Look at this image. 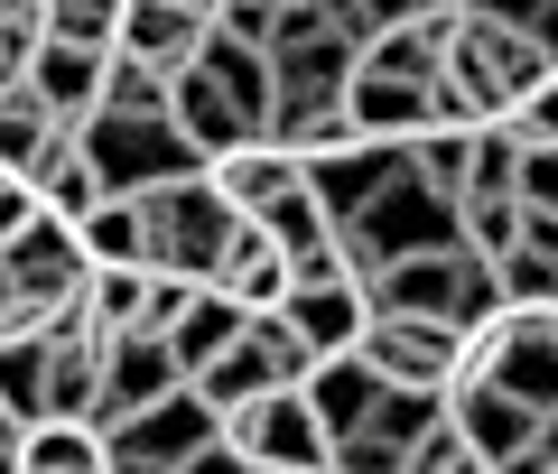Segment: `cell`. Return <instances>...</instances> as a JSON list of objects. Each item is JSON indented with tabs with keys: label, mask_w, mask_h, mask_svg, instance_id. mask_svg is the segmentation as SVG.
<instances>
[{
	"label": "cell",
	"mask_w": 558,
	"mask_h": 474,
	"mask_svg": "<svg viewBox=\"0 0 558 474\" xmlns=\"http://www.w3.org/2000/svg\"><path fill=\"white\" fill-rule=\"evenodd\" d=\"M418 10H465V0H418Z\"/></svg>",
	"instance_id": "ee69618b"
},
{
	"label": "cell",
	"mask_w": 558,
	"mask_h": 474,
	"mask_svg": "<svg viewBox=\"0 0 558 474\" xmlns=\"http://www.w3.org/2000/svg\"><path fill=\"white\" fill-rule=\"evenodd\" d=\"M75 149L94 158V178H102V196H149V186H178V178H196L205 158L186 149L178 131H168V112L159 121H131V112H94L75 131Z\"/></svg>",
	"instance_id": "3957f363"
},
{
	"label": "cell",
	"mask_w": 558,
	"mask_h": 474,
	"mask_svg": "<svg viewBox=\"0 0 558 474\" xmlns=\"http://www.w3.org/2000/svg\"><path fill=\"white\" fill-rule=\"evenodd\" d=\"M178 474H252V455H242L233 437H215V447H196V455H186Z\"/></svg>",
	"instance_id": "74e56055"
},
{
	"label": "cell",
	"mask_w": 558,
	"mask_h": 474,
	"mask_svg": "<svg viewBox=\"0 0 558 474\" xmlns=\"http://www.w3.org/2000/svg\"><path fill=\"white\" fill-rule=\"evenodd\" d=\"M0 410L20 428L47 418V336H0Z\"/></svg>",
	"instance_id": "4316f807"
},
{
	"label": "cell",
	"mask_w": 558,
	"mask_h": 474,
	"mask_svg": "<svg viewBox=\"0 0 558 474\" xmlns=\"http://www.w3.org/2000/svg\"><path fill=\"white\" fill-rule=\"evenodd\" d=\"M344 112H354V139L410 149V139L428 131V84H400V75H373V65H354V84H344Z\"/></svg>",
	"instance_id": "ac0fdd59"
},
{
	"label": "cell",
	"mask_w": 558,
	"mask_h": 474,
	"mask_svg": "<svg viewBox=\"0 0 558 474\" xmlns=\"http://www.w3.org/2000/svg\"><path fill=\"white\" fill-rule=\"evenodd\" d=\"M28 186H38V205H47V215H65V223H84V215L102 205V178H94V158H84L75 139H65V149H47V168H38Z\"/></svg>",
	"instance_id": "83f0119b"
},
{
	"label": "cell",
	"mask_w": 558,
	"mask_h": 474,
	"mask_svg": "<svg viewBox=\"0 0 558 474\" xmlns=\"http://www.w3.org/2000/svg\"><path fill=\"white\" fill-rule=\"evenodd\" d=\"M168 131H178L186 149L205 158V168H215V158H233V149H252V139H270V131H260V121L242 112V102L223 94L215 75H205V65H186V75L168 84Z\"/></svg>",
	"instance_id": "52a82bcc"
},
{
	"label": "cell",
	"mask_w": 558,
	"mask_h": 474,
	"mask_svg": "<svg viewBox=\"0 0 558 474\" xmlns=\"http://www.w3.org/2000/svg\"><path fill=\"white\" fill-rule=\"evenodd\" d=\"M447 418H457V437L484 455V465H512V455L539 437V410H521L502 381H457V391H447Z\"/></svg>",
	"instance_id": "9a60e30c"
},
{
	"label": "cell",
	"mask_w": 558,
	"mask_h": 474,
	"mask_svg": "<svg viewBox=\"0 0 558 474\" xmlns=\"http://www.w3.org/2000/svg\"><path fill=\"white\" fill-rule=\"evenodd\" d=\"M279 316L299 326V344L317 363H336V354H354L363 326H373V289H363V279H317V289H289Z\"/></svg>",
	"instance_id": "4fadbf2b"
},
{
	"label": "cell",
	"mask_w": 558,
	"mask_h": 474,
	"mask_svg": "<svg viewBox=\"0 0 558 474\" xmlns=\"http://www.w3.org/2000/svg\"><path fill=\"white\" fill-rule=\"evenodd\" d=\"M168 391H186V373L168 363V344L159 336H121L112 354H102V410H94V428H131V418L159 410Z\"/></svg>",
	"instance_id": "9c48e42d"
},
{
	"label": "cell",
	"mask_w": 558,
	"mask_h": 474,
	"mask_svg": "<svg viewBox=\"0 0 558 474\" xmlns=\"http://www.w3.org/2000/svg\"><path fill=\"white\" fill-rule=\"evenodd\" d=\"M20 437H28V428H20L10 410H0V455H20Z\"/></svg>",
	"instance_id": "b9f144b4"
},
{
	"label": "cell",
	"mask_w": 558,
	"mask_h": 474,
	"mask_svg": "<svg viewBox=\"0 0 558 474\" xmlns=\"http://www.w3.org/2000/svg\"><path fill=\"white\" fill-rule=\"evenodd\" d=\"M0 279H10V297H20V326L47 336L57 316L84 307V289H94V252H84V233L65 215H38L10 252H0Z\"/></svg>",
	"instance_id": "7a4b0ae2"
},
{
	"label": "cell",
	"mask_w": 558,
	"mask_h": 474,
	"mask_svg": "<svg viewBox=\"0 0 558 474\" xmlns=\"http://www.w3.org/2000/svg\"><path fill=\"white\" fill-rule=\"evenodd\" d=\"M391 178H400V149H381V139H354V149L307 158V196H317L326 215H336V233L373 215V196H381Z\"/></svg>",
	"instance_id": "7c38bea8"
},
{
	"label": "cell",
	"mask_w": 558,
	"mask_h": 474,
	"mask_svg": "<svg viewBox=\"0 0 558 474\" xmlns=\"http://www.w3.org/2000/svg\"><path fill=\"white\" fill-rule=\"evenodd\" d=\"M215 289L233 297L242 316H279L289 289H299V270H289V252H279L260 223H233V242H223V260H215Z\"/></svg>",
	"instance_id": "5bb4252c"
},
{
	"label": "cell",
	"mask_w": 558,
	"mask_h": 474,
	"mask_svg": "<svg viewBox=\"0 0 558 474\" xmlns=\"http://www.w3.org/2000/svg\"><path fill=\"white\" fill-rule=\"evenodd\" d=\"M178 10H196V20H215V10H223V0H178Z\"/></svg>",
	"instance_id": "7bdbcfd3"
},
{
	"label": "cell",
	"mask_w": 558,
	"mask_h": 474,
	"mask_svg": "<svg viewBox=\"0 0 558 474\" xmlns=\"http://www.w3.org/2000/svg\"><path fill=\"white\" fill-rule=\"evenodd\" d=\"M65 139H75V131H65V121L47 112L38 94H28V75L0 94V168H10V178H38L47 149H65Z\"/></svg>",
	"instance_id": "44dd1931"
},
{
	"label": "cell",
	"mask_w": 558,
	"mask_h": 474,
	"mask_svg": "<svg viewBox=\"0 0 558 474\" xmlns=\"http://www.w3.org/2000/svg\"><path fill=\"white\" fill-rule=\"evenodd\" d=\"M242 326H252V316H242V307H233L223 289H196V297H186V316L168 326L159 344H168V363H178L186 381H205V373H215V363H223V354L242 344Z\"/></svg>",
	"instance_id": "d6986e66"
},
{
	"label": "cell",
	"mask_w": 558,
	"mask_h": 474,
	"mask_svg": "<svg viewBox=\"0 0 558 474\" xmlns=\"http://www.w3.org/2000/svg\"><path fill=\"white\" fill-rule=\"evenodd\" d=\"M149 279H159V270H94V289H84V316H94V336H102V344L149 336Z\"/></svg>",
	"instance_id": "484cf974"
},
{
	"label": "cell",
	"mask_w": 558,
	"mask_h": 474,
	"mask_svg": "<svg viewBox=\"0 0 558 474\" xmlns=\"http://www.w3.org/2000/svg\"><path fill=\"white\" fill-rule=\"evenodd\" d=\"M363 20H373V28H410L418 0H363Z\"/></svg>",
	"instance_id": "ab89813d"
},
{
	"label": "cell",
	"mask_w": 558,
	"mask_h": 474,
	"mask_svg": "<svg viewBox=\"0 0 558 474\" xmlns=\"http://www.w3.org/2000/svg\"><path fill=\"white\" fill-rule=\"evenodd\" d=\"M102 437H112V474H178L196 447L223 437V418H215V400L186 381V391H168L159 410H140L131 428H102Z\"/></svg>",
	"instance_id": "8992f818"
},
{
	"label": "cell",
	"mask_w": 558,
	"mask_h": 474,
	"mask_svg": "<svg viewBox=\"0 0 558 474\" xmlns=\"http://www.w3.org/2000/svg\"><path fill=\"white\" fill-rule=\"evenodd\" d=\"M205 75H215L223 84V94H233L242 102V112H252L260 121V131H270V102H279V75H270V57H260V47H242V38H223V28H215V38H205Z\"/></svg>",
	"instance_id": "603a6c76"
},
{
	"label": "cell",
	"mask_w": 558,
	"mask_h": 474,
	"mask_svg": "<svg viewBox=\"0 0 558 474\" xmlns=\"http://www.w3.org/2000/svg\"><path fill=\"white\" fill-rule=\"evenodd\" d=\"M438 428H447V391H381V410H373V437H391L400 455Z\"/></svg>",
	"instance_id": "f1b7e54d"
},
{
	"label": "cell",
	"mask_w": 558,
	"mask_h": 474,
	"mask_svg": "<svg viewBox=\"0 0 558 474\" xmlns=\"http://www.w3.org/2000/svg\"><path fill=\"white\" fill-rule=\"evenodd\" d=\"M0 336H28V326H20V297H10V279H0Z\"/></svg>",
	"instance_id": "60d3db41"
},
{
	"label": "cell",
	"mask_w": 558,
	"mask_h": 474,
	"mask_svg": "<svg viewBox=\"0 0 558 474\" xmlns=\"http://www.w3.org/2000/svg\"><path fill=\"white\" fill-rule=\"evenodd\" d=\"M484 381H502L521 410L549 418L558 410V316H502V354Z\"/></svg>",
	"instance_id": "e0dca14e"
},
{
	"label": "cell",
	"mask_w": 558,
	"mask_h": 474,
	"mask_svg": "<svg viewBox=\"0 0 558 474\" xmlns=\"http://www.w3.org/2000/svg\"><path fill=\"white\" fill-rule=\"evenodd\" d=\"M465 20H484V28H531L539 0H465Z\"/></svg>",
	"instance_id": "f35d334b"
},
{
	"label": "cell",
	"mask_w": 558,
	"mask_h": 474,
	"mask_svg": "<svg viewBox=\"0 0 558 474\" xmlns=\"http://www.w3.org/2000/svg\"><path fill=\"white\" fill-rule=\"evenodd\" d=\"M223 437L252 455V474H326V465H336V437H326V418L307 410L299 381L270 391V400H252V410H233Z\"/></svg>",
	"instance_id": "277c9868"
},
{
	"label": "cell",
	"mask_w": 558,
	"mask_h": 474,
	"mask_svg": "<svg viewBox=\"0 0 558 474\" xmlns=\"http://www.w3.org/2000/svg\"><path fill=\"white\" fill-rule=\"evenodd\" d=\"M102 84H112V47L38 38V57H28V94H38L47 112L65 121V131H84V121L102 112Z\"/></svg>",
	"instance_id": "ba28073f"
},
{
	"label": "cell",
	"mask_w": 558,
	"mask_h": 474,
	"mask_svg": "<svg viewBox=\"0 0 558 474\" xmlns=\"http://www.w3.org/2000/svg\"><path fill=\"white\" fill-rule=\"evenodd\" d=\"M121 10H131V0H47V38H75V47H121Z\"/></svg>",
	"instance_id": "4dcf8cb0"
},
{
	"label": "cell",
	"mask_w": 558,
	"mask_h": 474,
	"mask_svg": "<svg viewBox=\"0 0 558 474\" xmlns=\"http://www.w3.org/2000/svg\"><path fill=\"white\" fill-rule=\"evenodd\" d=\"M75 233H84V252H94V270H149V223H140V196H102Z\"/></svg>",
	"instance_id": "cb8c5ba5"
},
{
	"label": "cell",
	"mask_w": 558,
	"mask_h": 474,
	"mask_svg": "<svg viewBox=\"0 0 558 474\" xmlns=\"http://www.w3.org/2000/svg\"><path fill=\"white\" fill-rule=\"evenodd\" d=\"M140 223H149V270H178V279H196V289H215V260H223V242H233V205L215 196V178H178V186H149L140 196Z\"/></svg>",
	"instance_id": "6da1fadb"
},
{
	"label": "cell",
	"mask_w": 558,
	"mask_h": 474,
	"mask_svg": "<svg viewBox=\"0 0 558 474\" xmlns=\"http://www.w3.org/2000/svg\"><path fill=\"white\" fill-rule=\"evenodd\" d=\"M102 112H131V121H159L168 112V75H149V65L112 57V84H102Z\"/></svg>",
	"instance_id": "1f68e13d"
},
{
	"label": "cell",
	"mask_w": 558,
	"mask_h": 474,
	"mask_svg": "<svg viewBox=\"0 0 558 474\" xmlns=\"http://www.w3.org/2000/svg\"><path fill=\"white\" fill-rule=\"evenodd\" d=\"M38 215H47V205H38V186H28V178H0V252H10V242H20Z\"/></svg>",
	"instance_id": "d590c367"
},
{
	"label": "cell",
	"mask_w": 558,
	"mask_h": 474,
	"mask_svg": "<svg viewBox=\"0 0 558 474\" xmlns=\"http://www.w3.org/2000/svg\"><path fill=\"white\" fill-rule=\"evenodd\" d=\"M205 38H215V20L178 10V0H131V10H121V47H112V57H131V65H149V75L178 84L186 65L205 57Z\"/></svg>",
	"instance_id": "30bf717a"
},
{
	"label": "cell",
	"mask_w": 558,
	"mask_h": 474,
	"mask_svg": "<svg viewBox=\"0 0 558 474\" xmlns=\"http://www.w3.org/2000/svg\"><path fill=\"white\" fill-rule=\"evenodd\" d=\"M354 354L381 373V391H457L465 381V336L428 316H373Z\"/></svg>",
	"instance_id": "5b68a950"
},
{
	"label": "cell",
	"mask_w": 558,
	"mask_h": 474,
	"mask_svg": "<svg viewBox=\"0 0 558 474\" xmlns=\"http://www.w3.org/2000/svg\"><path fill=\"white\" fill-rule=\"evenodd\" d=\"M531 215H558V139H521V186H512Z\"/></svg>",
	"instance_id": "836d02e7"
},
{
	"label": "cell",
	"mask_w": 558,
	"mask_h": 474,
	"mask_svg": "<svg viewBox=\"0 0 558 474\" xmlns=\"http://www.w3.org/2000/svg\"><path fill=\"white\" fill-rule=\"evenodd\" d=\"M457 233H465V252L502 260V252L521 242V196H465V205H457Z\"/></svg>",
	"instance_id": "f546056e"
},
{
	"label": "cell",
	"mask_w": 558,
	"mask_h": 474,
	"mask_svg": "<svg viewBox=\"0 0 558 474\" xmlns=\"http://www.w3.org/2000/svg\"><path fill=\"white\" fill-rule=\"evenodd\" d=\"M102 354H112V344L94 336L84 307L47 326V418H94L102 410Z\"/></svg>",
	"instance_id": "8fae6325"
},
{
	"label": "cell",
	"mask_w": 558,
	"mask_h": 474,
	"mask_svg": "<svg viewBox=\"0 0 558 474\" xmlns=\"http://www.w3.org/2000/svg\"><path fill=\"white\" fill-rule=\"evenodd\" d=\"M475 139H484V131H418L400 158H410V178L428 186V196L465 205V186H475Z\"/></svg>",
	"instance_id": "d4e9b609"
},
{
	"label": "cell",
	"mask_w": 558,
	"mask_h": 474,
	"mask_svg": "<svg viewBox=\"0 0 558 474\" xmlns=\"http://www.w3.org/2000/svg\"><path fill=\"white\" fill-rule=\"evenodd\" d=\"M205 178H215V196L233 205L242 223H260V215H270L279 196H299V186H307V158H299V149H279V139H252V149L215 158Z\"/></svg>",
	"instance_id": "2e32d148"
},
{
	"label": "cell",
	"mask_w": 558,
	"mask_h": 474,
	"mask_svg": "<svg viewBox=\"0 0 558 474\" xmlns=\"http://www.w3.org/2000/svg\"><path fill=\"white\" fill-rule=\"evenodd\" d=\"M20 474H112V437L94 418H38L20 437Z\"/></svg>",
	"instance_id": "7402d4cb"
},
{
	"label": "cell",
	"mask_w": 558,
	"mask_h": 474,
	"mask_svg": "<svg viewBox=\"0 0 558 474\" xmlns=\"http://www.w3.org/2000/svg\"><path fill=\"white\" fill-rule=\"evenodd\" d=\"M512 186H521V131L502 121V131L475 139V186L465 196H512Z\"/></svg>",
	"instance_id": "d6a6232c"
},
{
	"label": "cell",
	"mask_w": 558,
	"mask_h": 474,
	"mask_svg": "<svg viewBox=\"0 0 558 474\" xmlns=\"http://www.w3.org/2000/svg\"><path fill=\"white\" fill-rule=\"evenodd\" d=\"M299 391H307V410L326 418V437H354V428H373V410H381V373H373L363 354L317 363V373H307Z\"/></svg>",
	"instance_id": "ffe728a7"
},
{
	"label": "cell",
	"mask_w": 558,
	"mask_h": 474,
	"mask_svg": "<svg viewBox=\"0 0 558 474\" xmlns=\"http://www.w3.org/2000/svg\"><path fill=\"white\" fill-rule=\"evenodd\" d=\"M521 139H558V84H539L531 102H521V121H512Z\"/></svg>",
	"instance_id": "8d00e7d4"
},
{
	"label": "cell",
	"mask_w": 558,
	"mask_h": 474,
	"mask_svg": "<svg viewBox=\"0 0 558 474\" xmlns=\"http://www.w3.org/2000/svg\"><path fill=\"white\" fill-rule=\"evenodd\" d=\"M326 474H410V455H400L391 437L354 428V437H336V465H326Z\"/></svg>",
	"instance_id": "e575fe53"
}]
</instances>
